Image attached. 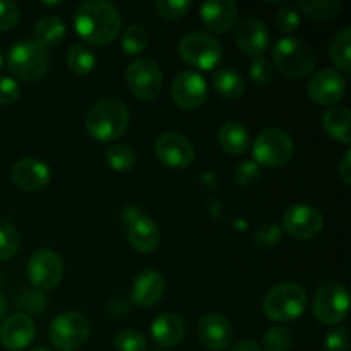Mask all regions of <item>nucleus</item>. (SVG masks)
I'll return each mask as SVG.
<instances>
[{
  "label": "nucleus",
  "mask_w": 351,
  "mask_h": 351,
  "mask_svg": "<svg viewBox=\"0 0 351 351\" xmlns=\"http://www.w3.org/2000/svg\"><path fill=\"white\" fill-rule=\"evenodd\" d=\"M254 163L259 167L280 168L293 156V139L283 129H266L256 137L252 146Z\"/></svg>",
  "instance_id": "nucleus-7"
},
{
  "label": "nucleus",
  "mask_w": 351,
  "mask_h": 351,
  "mask_svg": "<svg viewBox=\"0 0 351 351\" xmlns=\"http://www.w3.org/2000/svg\"><path fill=\"white\" fill-rule=\"evenodd\" d=\"M146 338L137 329H123L115 338L117 351H146Z\"/></svg>",
  "instance_id": "nucleus-36"
},
{
  "label": "nucleus",
  "mask_w": 351,
  "mask_h": 351,
  "mask_svg": "<svg viewBox=\"0 0 351 351\" xmlns=\"http://www.w3.org/2000/svg\"><path fill=\"white\" fill-rule=\"evenodd\" d=\"M122 17L108 0H86L74 14L75 33L91 45H108L119 36Z\"/></svg>",
  "instance_id": "nucleus-1"
},
{
  "label": "nucleus",
  "mask_w": 351,
  "mask_h": 351,
  "mask_svg": "<svg viewBox=\"0 0 351 351\" xmlns=\"http://www.w3.org/2000/svg\"><path fill=\"white\" fill-rule=\"evenodd\" d=\"M274 23H276V27L281 33L291 34L300 26V14L295 7L283 5L278 9L276 16H274Z\"/></svg>",
  "instance_id": "nucleus-37"
},
{
  "label": "nucleus",
  "mask_w": 351,
  "mask_h": 351,
  "mask_svg": "<svg viewBox=\"0 0 351 351\" xmlns=\"http://www.w3.org/2000/svg\"><path fill=\"white\" fill-rule=\"evenodd\" d=\"M151 336L160 346H175L184 339L185 322L177 314H161L151 326Z\"/></svg>",
  "instance_id": "nucleus-23"
},
{
  "label": "nucleus",
  "mask_w": 351,
  "mask_h": 351,
  "mask_svg": "<svg viewBox=\"0 0 351 351\" xmlns=\"http://www.w3.org/2000/svg\"><path fill=\"white\" fill-rule=\"evenodd\" d=\"M91 335V324L81 312H64L58 315L48 329L51 345L62 351L81 348Z\"/></svg>",
  "instance_id": "nucleus-8"
},
{
  "label": "nucleus",
  "mask_w": 351,
  "mask_h": 351,
  "mask_svg": "<svg viewBox=\"0 0 351 351\" xmlns=\"http://www.w3.org/2000/svg\"><path fill=\"white\" fill-rule=\"evenodd\" d=\"M235 41L237 47L243 53L250 55L252 58L263 57L269 45V31L266 24L256 17H247L242 19L235 27Z\"/></svg>",
  "instance_id": "nucleus-16"
},
{
  "label": "nucleus",
  "mask_w": 351,
  "mask_h": 351,
  "mask_svg": "<svg viewBox=\"0 0 351 351\" xmlns=\"http://www.w3.org/2000/svg\"><path fill=\"white\" fill-rule=\"evenodd\" d=\"M19 96L21 88L16 79L2 75L0 77V105H12L19 99Z\"/></svg>",
  "instance_id": "nucleus-42"
},
{
  "label": "nucleus",
  "mask_w": 351,
  "mask_h": 351,
  "mask_svg": "<svg viewBox=\"0 0 351 351\" xmlns=\"http://www.w3.org/2000/svg\"><path fill=\"white\" fill-rule=\"evenodd\" d=\"M213 86L216 93L225 99H239L245 91V82L242 75L232 67L218 69L213 75Z\"/></svg>",
  "instance_id": "nucleus-27"
},
{
  "label": "nucleus",
  "mask_w": 351,
  "mask_h": 351,
  "mask_svg": "<svg viewBox=\"0 0 351 351\" xmlns=\"http://www.w3.org/2000/svg\"><path fill=\"white\" fill-rule=\"evenodd\" d=\"M250 79L259 86H267L273 81V65L267 58L256 57L250 62Z\"/></svg>",
  "instance_id": "nucleus-39"
},
{
  "label": "nucleus",
  "mask_w": 351,
  "mask_h": 351,
  "mask_svg": "<svg viewBox=\"0 0 351 351\" xmlns=\"http://www.w3.org/2000/svg\"><path fill=\"white\" fill-rule=\"evenodd\" d=\"M298 9L314 21H329L341 9V0H300Z\"/></svg>",
  "instance_id": "nucleus-30"
},
{
  "label": "nucleus",
  "mask_w": 351,
  "mask_h": 351,
  "mask_svg": "<svg viewBox=\"0 0 351 351\" xmlns=\"http://www.w3.org/2000/svg\"><path fill=\"white\" fill-rule=\"evenodd\" d=\"M127 233H129L130 245L137 252L149 254L156 250V247L160 245V226L156 225L154 219H151L146 215H141V213L134 215L129 219V225H127Z\"/></svg>",
  "instance_id": "nucleus-21"
},
{
  "label": "nucleus",
  "mask_w": 351,
  "mask_h": 351,
  "mask_svg": "<svg viewBox=\"0 0 351 351\" xmlns=\"http://www.w3.org/2000/svg\"><path fill=\"white\" fill-rule=\"evenodd\" d=\"M9 71L23 81H38L47 74L50 57L34 40H21L12 45L7 55Z\"/></svg>",
  "instance_id": "nucleus-5"
},
{
  "label": "nucleus",
  "mask_w": 351,
  "mask_h": 351,
  "mask_svg": "<svg viewBox=\"0 0 351 351\" xmlns=\"http://www.w3.org/2000/svg\"><path fill=\"white\" fill-rule=\"evenodd\" d=\"M338 173L346 185L351 184V153H345L341 163L338 165Z\"/></svg>",
  "instance_id": "nucleus-45"
},
{
  "label": "nucleus",
  "mask_w": 351,
  "mask_h": 351,
  "mask_svg": "<svg viewBox=\"0 0 351 351\" xmlns=\"http://www.w3.org/2000/svg\"><path fill=\"white\" fill-rule=\"evenodd\" d=\"M36 335V328L29 315L12 314L2 322L0 341L10 351H19L31 345Z\"/></svg>",
  "instance_id": "nucleus-19"
},
{
  "label": "nucleus",
  "mask_w": 351,
  "mask_h": 351,
  "mask_svg": "<svg viewBox=\"0 0 351 351\" xmlns=\"http://www.w3.org/2000/svg\"><path fill=\"white\" fill-rule=\"evenodd\" d=\"M19 245L21 235L16 226L5 219H0V261H7L16 256Z\"/></svg>",
  "instance_id": "nucleus-33"
},
{
  "label": "nucleus",
  "mask_w": 351,
  "mask_h": 351,
  "mask_svg": "<svg viewBox=\"0 0 351 351\" xmlns=\"http://www.w3.org/2000/svg\"><path fill=\"white\" fill-rule=\"evenodd\" d=\"M326 351H348L350 350V335L346 328H336L326 336L324 339Z\"/></svg>",
  "instance_id": "nucleus-40"
},
{
  "label": "nucleus",
  "mask_w": 351,
  "mask_h": 351,
  "mask_svg": "<svg viewBox=\"0 0 351 351\" xmlns=\"http://www.w3.org/2000/svg\"><path fill=\"white\" fill-rule=\"evenodd\" d=\"M122 43L123 51L127 55H139L146 50L147 43H149V34H147L146 27L141 24H130L122 34Z\"/></svg>",
  "instance_id": "nucleus-32"
},
{
  "label": "nucleus",
  "mask_w": 351,
  "mask_h": 351,
  "mask_svg": "<svg viewBox=\"0 0 351 351\" xmlns=\"http://www.w3.org/2000/svg\"><path fill=\"white\" fill-rule=\"evenodd\" d=\"M346 79L336 69H322L307 82V95L317 105H335L345 96Z\"/></svg>",
  "instance_id": "nucleus-15"
},
{
  "label": "nucleus",
  "mask_w": 351,
  "mask_h": 351,
  "mask_svg": "<svg viewBox=\"0 0 351 351\" xmlns=\"http://www.w3.org/2000/svg\"><path fill=\"white\" fill-rule=\"evenodd\" d=\"M19 23V7L9 0H0V31L12 29Z\"/></svg>",
  "instance_id": "nucleus-41"
},
{
  "label": "nucleus",
  "mask_w": 351,
  "mask_h": 351,
  "mask_svg": "<svg viewBox=\"0 0 351 351\" xmlns=\"http://www.w3.org/2000/svg\"><path fill=\"white\" fill-rule=\"evenodd\" d=\"M199 16L208 29L223 34L237 26L239 7L232 0H209L201 5Z\"/></svg>",
  "instance_id": "nucleus-17"
},
{
  "label": "nucleus",
  "mask_w": 351,
  "mask_h": 351,
  "mask_svg": "<svg viewBox=\"0 0 351 351\" xmlns=\"http://www.w3.org/2000/svg\"><path fill=\"white\" fill-rule=\"evenodd\" d=\"M105 160L115 171H129L136 165V151L127 144H112L106 147Z\"/></svg>",
  "instance_id": "nucleus-31"
},
{
  "label": "nucleus",
  "mask_w": 351,
  "mask_h": 351,
  "mask_svg": "<svg viewBox=\"0 0 351 351\" xmlns=\"http://www.w3.org/2000/svg\"><path fill=\"white\" fill-rule=\"evenodd\" d=\"M5 307H7V304H5V298H3V295L0 293V322H2L3 315H5Z\"/></svg>",
  "instance_id": "nucleus-47"
},
{
  "label": "nucleus",
  "mask_w": 351,
  "mask_h": 351,
  "mask_svg": "<svg viewBox=\"0 0 351 351\" xmlns=\"http://www.w3.org/2000/svg\"><path fill=\"white\" fill-rule=\"evenodd\" d=\"M26 273L34 288L51 290L60 283L64 276V263L57 252L50 249H41L29 257Z\"/></svg>",
  "instance_id": "nucleus-11"
},
{
  "label": "nucleus",
  "mask_w": 351,
  "mask_h": 351,
  "mask_svg": "<svg viewBox=\"0 0 351 351\" xmlns=\"http://www.w3.org/2000/svg\"><path fill=\"white\" fill-rule=\"evenodd\" d=\"M293 345L290 331L281 326H273L264 335V350L266 351H290Z\"/></svg>",
  "instance_id": "nucleus-34"
},
{
  "label": "nucleus",
  "mask_w": 351,
  "mask_h": 351,
  "mask_svg": "<svg viewBox=\"0 0 351 351\" xmlns=\"http://www.w3.org/2000/svg\"><path fill=\"white\" fill-rule=\"evenodd\" d=\"M178 53L182 60L187 62L191 67L211 71L221 62L223 47L213 34L194 31L182 38L178 45Z\"/></svg>",
  "instance_id": "nucleus-6"
},
{
  "label": "nucleus",
  "mask_w": 351,
  "mask_h": 351,
  "mask_svg": "<svg viewBox=\"0 0 351 351\" xmlns=\"http://www.w3.org/2000/svg\"><path fill=\"white\" fill-rule=\"evenodd\" d=\"M191 7L192 2H189V0H158V2H154L156 12L168 21L184 17L191 10Z\"/></svg>",
  "instance_id": "nucleus-35"
},
{
  "label": "nucleus",
  "mask_w": 351,
  "mask_h": 351,
  "mask_svg": "<svg viewBox=\"0 0 351 351\" xmlns=\"http://www.w3.org/2000/svg\"><path fill=\"white\" fill-rule=\"evenodd\" d=\"M67 29H65L64 21L58 19L57 16H47L40 19L34 26V41L40 47L55 48L64 41Z\"/></svg>",
  "instance_id": "nucleus-26"
},
{
  "label": "nucleus",
  "mask_w": 351,
  "mask_h": 351,
  "mask_svg": "<svg viewBox=\"0 0 351 351\" xmlns=\"http://www.w3.org/2000/svg\"><path fill=\"white\" fill-rule=\"evenodd\" d=\"M154 154L168 168L182 170L194 161V146L178 132H165L154 143Z\"/></svg>",
  "instance_id": "nucleus-14"
},
{
  "label": "nucleus",
  "mask_w": 351,
  "mask_h": 351,
  "mask_svg": "<svg viewBox=\"0 0 351 351\" xmlns=\"http://www.w3.org/2000/svg\"><path fill=\"white\" fill-rule=\"evenodd\" d=\"M51 170L38 158H23L12 167V180L19 189L27 192L40 191L50 182Z\"/></svg>",
  "instance_id": "nucleus-20"
},
{
  "label": "nucleus",
  "mask_w": 351,
  "mask_h": 351,
  "mask_svg": "<svg viewBox=\"0 0 351 351\" xmlns=\"http://www.w3.org/2000/svg\"><path fill=\"white\" fill-rule=\"evenodd\" d=\"M2 62H3V58H2V51H0V69H2Z\"/></svg>",
  "instance_id": "nucleus-48"
},
{
  "label": "nucleus",
  "mask_w": 351,
  "mask_h": 351,
  "mask_svg": "<svg viewBox=\"0 0 351 351\" xmlns=\"http://www.w3.org/2000/svg\"><path fill=\"white\" fill-rule=\"evenodd\" d=\"M322 129L338 143L348 146L351 143V113L346 106H332L322 115Z\"/></svg>",
  "instance_id": "nucleus-25"
},
{
  "label": "nucleus",
  "mask_w": 351,
  "mask_h": 351,
  "mask_svg": "<svg viewBox=\"0 0 351 351\" xmlns=\"http://www.w3.org/2000/svg\"><path fill=\"white\" fill-rule=\"evenodd\" d=\"M271 237H274V240H280V230H278L274 225H264L263 228H259V232H257L256 240L261 243V245L273 247L274 243L273 240H271Z\"/></svg>",
  "instance_id": "nucleus-44"
},
{
  "label": "nucleus",
  "mask_w": 351,
  "mask_h": 351,
  "mask_svg": "<svg viewBox=\"0 0 351 351\" xmlns=\"http://www.w3.org/2000/svg\"><path fill=\"white\" fill-rule=\"evenodd\" d=\"M285 232L295 240H312L322 232L324 218L315 208L308 204H295L287 209L283 216Z\"/></svg>",
  "instance_id": "nucleus-13"
},
{
  "label": "nucleus",
  "mask_w": 351,
  "mask_h": 351,
  "mask_svg": "<svg viewBox=\"0 0 351 351\" xmlns=\"http://www.w3.org/2000/svg\"><path fill=\"white\" fill-rule=\"evenodd\" d=\"M125 81L129 91L143 101H151L163 88V74L156 62L149 58H137L127 67Z\"/></svg>",
  "instance_id": "nucleus-10"
},
{
  "label": "nucleus",
  "mask_w": 351,
  "mask_h": 351,
  "mask_svg": "<svg viewBox=\"0 0 351 351\" xmlns=\"http://www.w3.org/2000/svg\"><path fill=\"white\" fill-rule=\"evenodd\" d=\"M273 64L285 77L304 79L314 71L315 53L302 38H281L273 47Z\"/></svg>",
  "instance_id": "nucleus-4"
},
{
  "label": "nucleus",
  "mask_w": 351,
  "mask_h": 351,
  "mask_svg": "<svg viewBox=\"0 0 351 351\" xmlns=\"http://www.w3.org/2000/svg\"><path fill=\"white\" fill-rule=\"evenodd\" d=\"M67 64L74 74L88 75L95 71L96 55L84 43H74L67 51Z\"/></svg>",
  "instance_id": "nucleus-29"
},
{
  "label": "nucleus",
  "mask_w": 351,
  "mask_h": 351,
  "mask_svg": "<svg viewBox=\"0 0 351 351\" xmlns=\"http://www.w3.org/2000/svg\"><path fill=\"white\" fill-rule=\"evenodd\" d=\"M129 108L117 98L99 99L86 115V130L98 143H113L129 127Z\"/></svg>",
  "instance_id": "nucleus-2"
},
{
  "label": "nucleus",
  "mask_w": 351,
  "mask_h": 351,
  "mask_svg": "<svg viewBox=\"0 0 351 351\" xmlns=\"http://www.w3.org/2000/svg\"><path fill=\"white\" fill-rule=\"evenodd\" d=\"M329 57L335 62V65L341 71L350 72L351 71V29L345 27V29L338 31L332 36L331 43H329Z\"/></svg>",
  "instance_id": "nucleus-28"
},
{
  "label": "nucleus",
  "mask_w": 351,
  "mask_h": 351,
  "mask_svg": "<svg viewBox=\"0 0 351 351\" xmlns=\"http://www.w3.org/2000/svg\"><path fill=\"white\" fill-rule=\"evenodd\" d=\"M312 307H314V315L322 324H338L348 315V290L343 283L328 281L319 287Z\"/></svg>",
  "instance_id": "nucleus-9"
},
{
  "label": "nucleus",
  "mask_w": 351,
  "mask_h": 351,
  "mask_svg": "<svg viewBox=\"0 0 351 351\" xmlns=\"http://www.w3.org/2000/svg\"><path fill=\"white\" fill-rule=\"evenodd\" d=\"M230 351H261L259 345L254 341H250V339H245V341H240L237 343L235 346H233Z\"/></svg>",
  "instance_id": "nucleus-46"
},
{
  "label": "nucleus",
  "mask_w": 351,
  "mask_h": 351,
  "mask_svg": "<svg viewBox=\"0 0 351 351\" xmlns=\"http://www.w3.org/2000/svg\"><path fill=\"white\" fill-rule=\"evenodd\" d=\"M199 341L208 350L221 351L230 346L233 339V329L228 319L221 314H208L197 326Z\"/></svg>",
  "instance_id": "nucleus-18"
},
{
  "label": "nucleus",
  "mask_w": 351,
  "mask_h": 351,
  "mask_svg": "<svg viewBox=\"0 0 351 351\" xmlns=\"http://www.w3.org/2000/svg\"><path fill=\"white\" fill-rule=\"evenodd\" d=\"M261 178V168L259 165L254 163V161H243L239 163L233 170V182L237 185H243V187H249L254 185Z\"/></svg>",
  "instance_id": "nucleus-38"
},
{
  "label": "nucleus",
  "mask_w": 351,
  "mask_h": 351,
  "mask_svg": "<svg viewBox=\"0 0 351 351\" xmlns=\"http://www.w3.org/2000/svg\"><path fill=\"white\" fill-rule=\"evenodd\" d=\"M171 98L182 110L201 108L208 98V84L199 72L184 71L175 75L171 82Z\"/></svg>",
  "instance_id": "nucleus-12"
},
{
  "label": "nucleus",
  "mask_w": 351,
  "mask_h": 351,
  "mask_svg": "<svg viewBox=\"0 0 351 351\" xmlns=\"http://www.w3.org/2000/svg\"><path fill=\"white\" fill-rule=\"evenodd\" d=\"M165 293V278L156 269H144L134 278L132 298L139 307H153L161 300Z\"/></svg>",
  "instance_id": "nucleus-22"
},
{
  "label": "nucleus",
  "mask_w": 351,
  "mask_h": 351,
  "mask_svg": "<svg viewBox=\"0 0 351 351\" xmlns=\"http://www.w3.org/2000/svg\"><path fill=\"white\" fill-rule=\"evenodd\" d=\"M307 291L302 285L280 283L271 288L263 302V311L269 321L285 322L297 321L307 311Z\"/></svg>",
  "instance_id": "nucleus-3"
},
{
  "label": "nucleus",
  "mask_w": 351,
  "mask_h": 351,
  "mask_svg": "<svg viewBox=\"0 0 351 351\" xmlns=\"http://www.w3.org/2000/svg\"><path fill=\"white\" fill-rule=\"evenodd\" d=\"M218 141L223 151L228 154H233V156L245 154L250 146L249 130H247V127L243 123L235 122V120H230V122L223 123L218 132Z\"/></svg>",
  "instance_id": "nucleus-24"
},
{
  "label": "nucleus",
  "mask_w": 351,
  "mask_h": 351,
  "mask_svg": "<svg viewBox=\"0 0 351 351\" xmlns=\"http://www.w3.org/2000/svg\"><path fill=\"white\" fill-rule=\"evenodd\" d=\"M33 351H50L48 348H36V350H33Z\"/></svg>",
  "instance_id": "nucleus-49"
},
{
  "label": "nucleus",
  "mask_w": 351,
  "mask_h": 351,
  "mask_svg": "<svg viewBox=\"0 0 351 351\" xmlns=\"http://www.w3.org/2000/svg\"><path fill=\"white\" fill-rule=\"evenodd\" d=\"M130 311V300L125 297H113L108 304V312L112 317H125Z\"/></svg>",
  "instance_id": "nucleus-43"
}]
</instances>
